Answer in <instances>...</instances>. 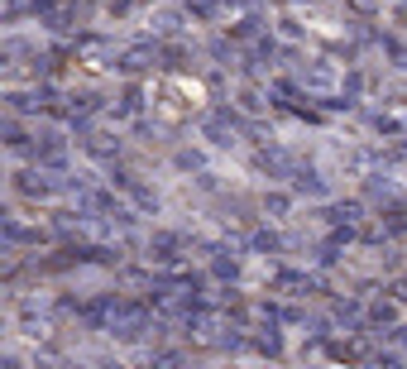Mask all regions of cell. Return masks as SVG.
<instances>
[]
</instances>
